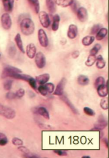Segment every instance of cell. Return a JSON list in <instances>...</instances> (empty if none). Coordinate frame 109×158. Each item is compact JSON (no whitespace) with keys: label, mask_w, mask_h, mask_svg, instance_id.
Listing matches in <instances>:
<instances>
[{"label":"cell","mask_w":109,"mask_h":158,"mask_svg":"<svg viewBox=\"0 0 109 158\" xmlns=\"http://www.w3.org/2000/svg\"><path fill=\"white\" fill-rule=\"evenodd\" d=\"M21 33L26 36H30L33 34L35 31V24L30 18L23 19L20 23Z\"/></svg>","instance_id":"obj_1"},{"label":"cell","mask_w":109,"mask_h":158,"mask_svg":"<svg viewBox=\"0 0 109 158\" xmlns=\"http://www.w3.org/2000/svg\"><path fill=\"white\" fill-rule=\"evenodd\" d=\"M22 73V71L21 69L17 68V67L7 65L4 67L1 75L2 79H4L7 77H10L12 78L14 75L18 73Z\"/></svg>","instance_id":"obj_2"},{"label":"cell","mask_w":109,"mask_h":158,"mask_svg":"<svg viewBox=\"0 0 109 158\" xmlns=\"http://www.w3.org/2000/svg\"><path fill=\"white\" fill-rule=\"evenodd\" d=\"M0 115L7 119H13L16 115V112L13 109L0 103Z\"/></svg>","instance_id":"obj_3"},{"label":"cell","mask_w":109,"mask_h":158,"mask_svg":"<svg viewBox=\"0 0 109 158\" xmlns=\"http://www.w3.org/2000/svg\"><path fill=\"white\" fill-rule=\"evenodd\" d=\"M38 17L42 27L44 28H48L50 24V19L48 14L43 11H40L38 13Z\"/></svg>","instance_id":"obj_4"},{"label":"cell","mask_w":109,"mask_h":158,"mask_svg":"<svg viewBox=\"0 0 109 158\" xmlns=\"http://www.w3.org/2000/svg\"><path fill=\"white\" fill-rule=\"evenodd\" d=\"M1 22L3 29L6 30H8L12 26V20L8 13H4L3 14L1 17Z\"/></svg>","instance_id":"obj_5"},{"label":"cell","mask_w":109,"mask_h":158,"mask_svg":"<svg viewBox=\"0 0 109 158\" xmlns=\"http://www.w3.org/2000/svg\"><path fill=\"white\" fill-rule=\"evenodd\" d=\"M35 62L39 69H42L44 68L46 64V58L42 52H38L36 54Z\"/></svg>","instance_id":"obj_6"},{"label":"cell","mask_w":109,"mask_h":158,"mask_svg":"<svg viewBox=\"0 0 109 158\" xmlns=\"http://www.w3.org/2000/svg\"><path fill=\"white\" fill-rule=\"evenodd\" d=\"M38 38L40 45L43 47H46L48 45V39L46 32L42 29L38 31Z\"/></svg>","instance_id":"obj_7"},{"label":"cell","mask_w":109,"mask_h":158,"mask_svg":"<svg viewBox=\"0 0 109 158\" xmlns=\"http://www.w3.org/2000/svg\"><path fill=\"white\" fill-rule=\"evenodd\" d=\"M107 121L105 119V117L103 115H100L99 117L98 121L95 125L93 129H92L93 131H97V130H103L107 126Z\"/></svg>","instance_id":"obj_8"},{"label":"cell","mask_w":109,"mask_h":158,"mask_svg":"<svg viewBox=\"0 0 109 158\" xmlns=\"http://www.w3.org/2000/svg\"><path fill=\"white\" fill-rule=\"evenodd\" d=\"M66 82H67L66 79L64 77L62 78L58 84H57V87L56 88V89L54 90L53 94L56 96H62L63 94L64 89Z\"/></svg>","instance_id":"obj_9"},{"label":"cell","mask_w":109,"mask_h":158,"mask_svg":"<svg viewBox=\"0 0 109 158\" xmlns=\"http://www.w3.org/2000/svg\"><path fill=\"white\" fill-rule=\"evenodd\" d=\"M77 17L81 22H85L88 17L87 10L84 7H81L77 10Z\"/></svg>","instance_id":"obj_10"},{"label":"cell","mask_w":109,"mask_h":158,"mask_svg":"<svg viewBox=\"0 0 109 158\" xmlns=\"http://www.w3.org/2000/svg\"><path fill=\"white\" fill-rule=\"evenodd\" d=\"M78 27L74 24L70 25L67 31V37L70 39H74L78 35Z\"/></svg>","instance_id":"obj_11"},{"label":"cell","mask_w":109,"mask_h":158,"mask_svg":"<svg viewBox=\"0 0 109 158\" xmlns=\"http://www.w3.org/2000/svg\"><path fill=\"white\" fill-rule=\"evenodd\" d=\"M97 89L99 96L102 98L106 97L108 94V80H107L106 84L99 85Z\"/></svg>","instance_id":"obj_12"},{"label":"cell","mask_w":109,"mask_h":158,"mask_svg":"<svg viewBox=\"0 0 109 158\" xmlns=\"http://www.w3.org/2000/svg\"><path fill=\"white\" fill-rule=\"evenodd\" d=\"M36 47L33 43H30L28 45L26 48V54L28 58H33L36 54Z\"/></svg>","instance_id":"obj_13"},{"label":"cell","mask_w":109,"mask_h":158,"mask_svg":"<svg viewBox=\"0 0 109 158\" xmlns=\"http://www.w3.org/2000/svg\"><path fill=\"white\" fill-rule=\"evenodd\" d=\"M50 76L48 73H44L36 77V82L40 85L44 84L50 80Z\"/></svg>","instance_id":"obj_14"},{"label":"cell","mask_w":109,"mask_h":158,"mask_svg":"<svg viewBox=\"0 0 109 158\" xmlns=\"http://www.w3.org/2000/svg\"><path fill=\"white\" fill-rule=\"evenodd\" d=\"M3 5L5 11L7 12H10L12 11L14 0H2Z\"/></svg>","instance_id":"obj_15"},{"label":"cell","mask_w":109,"mask_h":158,"mask_svg":"<svg viewBox=\"0 0 109 158\" xmlns=\"http://www.w3.org/2000/svg\"><path fill=\"white\" fill-rule=\"evenodd\" d=\"M47 8L50 14L54 13L56 11V0H46Z\"/></svg>","instance_id":"obj_16"},{"label":"cell","mask_w":109,"mask_h":158,"mask_svg":"<svg viewBox=\"0 0 109 158\" xmlns=\"http://www.w3.org/2000/svg\"><path fill=\"white\" fill-rule=\"evenodd\" d=\"M15 41L16 43L17 46L19 50L23 54H25V49L23 48V43L21 39V36L19 33L17 34L14 38Z\"/></svg>","instance_id":"obj_17"},{"label":"cell","mask_w":109,"mask_h":158,"mask_svg":"<svg viewBox=\"0 0 109 158\" xmlns=\"http://www.w3.org/2000/svg\"><path fill=\"white\" fill-rule=\"evenodd\" d=\"M62 97H61V99H62V100L63 101V102L65 103V104L67 105V106L69 107V108H70L71 109L73 112L77 115V114H79V111L78 110L75 108V107L74 106V105L71 103V102L69 101V99L67 98L66 96H64V95H62Z\"/></svg>","instance_id":"obj_18"},{"label":"cell","mask_w":109,"mask_h":158,"mask_svg":"<svg viewBox=\"0 0 109 158\" xmlns=\"http://www.w3.org/2000/svg\"><path fill=\"white\" fill-rule=\"evenodd\" d=\"M108 29L105 27H101L96 34V39L98 41H101L105 38L108 34Z\"/></svg>","instance_id":"obj_19"},{"label":"cell","mask_w":109,"mask_h":158,"mask_svg":"<svg viewBox=\"0 0 109 158\" xmlns=\"http://www.w3.org/2000/svg\"><path fill=\"white\" fill-rule=\"evenodd\" d=\"M60 21V17L59 15H54L53 17V22L52 25V29L53 31H57L58 30Z\"/></svg>","instance_id":"obj_20"},{"label":"cell","mask_w":109,"mask_h":158,"mask_svg":"<svg viewBox=\"0 0 109 158\" xmlns=\"http://www.w3.org/2000/svg\"><path fill=\"white\" fill-rule=\"evenodd\" d=\"M95 37L93 36H86L84 37L82 40L83 45L85 46H88L94 42Z\"/></svg>","instance_id":"obj_21"},{"label":"cell","mask_w":109,"mask_h":158,"mask_svg":"<svg viewBox=\"0 0 109 158\" xmlns=\"http://www.w3.org/2000/svg\"><path fill=\"white\" fill-rule=\"evenodd\" d=\"M30 5L33 8L36 14H38L40 11V4L39 0H28Z\"/></svg>","instance_id":"obj_22"},{"label":"cell","mask_w":109,"mask_h":158,"mask_svg":"<svg viewBox=\"0 0 109 158\" xmlns=\"http://www.w3.org/2000/svg\"><path fill=\"white\" fill-rule=\"evenodd\" d=\"M74 0H56V5L62 7H67L71 6Z\"/></svg>","instance_id":"obj_23"},{"label":"cell","mask_w":109,"mask_h":158,"mask_svg":"<svg viewBox=\"0 0 109 158\" xmlns=\"http://www.w3.org/2000/svg\"><path fill=\"white\" fill-rule=\"evenodd\" d=\"M37 112L39 115L43 117L44 119L46 120L50 119V115H49L48 111L44 107H39L37 109Z\"/></svg>","instance_id":"obj_24"},{"label":"cell","mask_w":109,"mask_h":158,"mask_svg":"<svg viewBox=\"0 0 109 158\" xmlns=\"http://www.w3.org/2000/svg\"><path fill=\"white\" fill-rule=\"evenodd\" d=\"M97 67L99 69H101L103 68L106 66V63L103 58V56L101 55H99L97 58Z\"/></svg>","instance_id":"obj_25"},{"label":"cell","mask_w":109,"mask_h":158,"mask_svg":"<svg viewBox=\"0 0 109 158\" xmlns=\"http://www.w3.org/2000/svg\"><path fill=\"white\" fill-rule=\"evenodd\" d=\"M78 82L81 85H87L89 82V79L86 75H81L78 77Z\"/></svg>","instance_id":"obj_26"},{"label":"cell","mask_w":109,"mask_h":158,"mask_svg":"<svg viewBox=\"0 0 109 158\" xmlns=\"http://www.w3.org/2000/svg\"><path fill=\"white\" fill-rule=\"evenodd\" d=\"M97 60V57L95 55H91L90 54L88 56L87 60H86L85 62V65L87 66L91 67L93 66Z\"/></svg>","instance_id":"obj_27"},{"label":"cell","mask_w":109,"mask_h":158,"mask_svg":"<svg viewBox=\"0 0 109 158\" xmlns=\"http://www.w3.org/2000/svg\"><path fill=\"white\" fill-rule=\"evenodd\" d=\"M16 52H17L16 48L15 47L14 44L11 43L9 45L8 49V54L9 56L13 58L16 54Z\"/></svg>","instance_id":"obj_28"},{"label":"cell","mask_w":109,"mask_h":158,"mask_svg":"<svg viewBox=\"0 0 109 158\" xmlns=\"http://www.w3.org/2000/svg\"><path fill=\"white\" fill-rule=\"evenodd\" d=\"M30 75H26V74H23L21 73H18L13 76L12 78L14 79H19V80H23L24 81H28L29 79L30 78Z\"/></svg>","instance_id":"obj_29"},{"label":"cell","mask_w":109,"mask_h":158,"mask_svg":"<svg viewBox=\"0 0 109 158\" xmlns=\"http://www.w3.org/2000/svg\"><path fill=\"white\" fill-rule=\"evenodd\" d=\"M101 46L100 44H96L95 46L93 47V48L90 50V54L96 56L101 49Z\"/></svg>","instance_id":"obj_30"},{"label":"cell","mask_w":109,"mask_h":158,"mask_svg":"<svg viewBox=\"0 0 109 158\" xmlns=\"http://www.w3.org/2000/svg\"><path fill=\"white\" fill-rule=\"evenodd\" d=\"M105 80L103 77L102 76H99L98 77L95 81V87L97 89L99 85H102L105 84Z\"/></svg>","instance_id":"obj_31"},{"label":"cell","mask_w":109,"mask_h":158,"mask_svg":"<svg viewBox=\"0 0 109 158\" xmlns=\"http://www.w3.org/2000/svg\"><path fill=\"white\" fill-rule=\"evenodd\" d=\"M101 27H102V25H101V24H99H99H95L91 28V31H90L91 34H92V35L96 34L98 32L99 30L101 29Z\"/></svg>","instance_id":"obj_32"},{"label":"cell","mask_w":109,"mask_h":158,"mask_svg":"<svg viewBox=\"0 0 109 158\" xmlns=\"http://www.w3.org/2000/svg\"><path fill=\"white\" fill-rule=\"evenodd\" d=\"M13 81L10 79H8L5 81L4 83V88L6 91H9L11 89L12 86Z\"/></svg>","instance_id":"obj_33"},{"label":"cell","mask_w":109,"mask_h":158,"mask_svg":"<svg viewBox=\"0 0 109 158\" xmlns=\"http://www.w3.org/2000/svg\"><path fill=\"white\" fill-rule=\"evenodd\" d=\"M100 105H101V108L103 109V110H107L108 109V98H103V99L101 100Z\"/></svg>","instance_id":"obj_34"},{"label":"cell","mask_w":109,"mask_h":158,"mask_svg":"<svg viewBox=\"0 0 109 158\" xmlns=\"http://www.w3.org/2000/svg\"><path fill=\"white\" fill-rule=\"evenodd\" d=\"M46 87L48 93L49 94H52L54 91V84L52 83H48L44 85Z\"/></svg>","instance_id":"obj_35"},{"label":"cell","mask_w":109,"mask_h":158,"mask_svg":"<svg viewBox=\"0 0 109 158\" xmlns=\"http://www.w3.org/2000/svg\"><path fill=\"white\" fill-rule=\"evenodd\" d=\"M12 143L15 146H21L23 144V142L19 138L14 137L12 140Z\"/></svg>","instance_id":"obj_36"},{"label":"cell","mask_w":109,"mask_h":158,"mask_svg":"<svg viewBox=\"0 0 109 158\" xmlns=\"http://www.w3.org/2000/svg\"><path fill=\"white\" fill-rule=\"evenodd\" d=\"M38 92L40 93L41 95H42L43 96H46L48 94V91L46 89V87L44 85H41L38 87Z\"/></svg>","instance_id":"obj_37"},{"label":"cell","mask_w":109,"mask_h":158,"mask_svg":"<svg viewBox=\"0 0 109 158\" xmlns=\"http://www.w3.org/2000/svg\"><path fill=\"white\" fill-rule=\"evenodd\" d=\"M28 82L29 83L30 85L32 88H33L34 89H37V82L36 79H34L33 77H31Z\"/></svg>","instance_id":"obj_38"},{"label":"cell","mask_w":109,"mask_h":158,"mask_svg":"<svg viewBox=\"0 0 109 158\" xmlns=\"http://www.w3.org/2000/svg\"><path fill=\"white\" fill-rule=\"evenodd\" d=\"M84 111L85 113H86V115H88L89 116H95V113L92 109L87 107H84Z\"/></svg>","instance_id":"obj_39"},{"label":"cell","mask_w":109,"mask_h":158,"mask_svg":"<svg viewBox=\"0 0 109 158\" xmlns=\"http://www.w3.org/2000/svg\"><path fill=\"white\" fill-rule=\"evenodd\" d=\"M25 90L23 89H18L17 91V92H16V96L17 98H21L25 95Z\"/></svg>","instance_id":"obj_40"},{"label":"cell","mask_w":109,"mask_h":158,"mask_svg":"<svg viewBox=\"0 0 109 158\" xmlns=\"http://www.w3.org/2000/svg\"><path fill=\"white\" fill-rule=\"evenodd\" d=\"M6 97L7 99H9V100H12V99L17 98V96H16L15 93H14L13 92H9L7 93Z\"/></svg>","instance_id":"obj_41"},{"label":"cell","mask_w":109,"mask_h":158,"mask_svg":"<svg viewBox=\"0 0 109 158\" xmlns=\"http://www.w3.org/2000/svg\"><path fill=\"white\" fill-rule=\"evenodd\" d=\"M18 150H19L20 152H22L23 154H28L30 153L29 150L25 146H19L18 148Z\"/></svg>","instance_id":"obj_42"},{"label":"cell","mask_w":109,"mask_h":158,"mask_svg":"<svg viewBox=\"0 0 109 158\" xmlns=\"http://www.w3.org/2000/svg\"><path fill=\"white\" fill-rule=\"evenodd\" d=\"M54 153L57 154L58 155H59V156H67V153L65 151H64L63 150H54Z\"/></svg>","instance_id":"obj_43"},{"label":"cell","mask_w":109,"mask_h":158,"mask_svg":"<svg viewBox=\"0 0 109 158\" xmlns=\"http://www.w3.org/2000/svg\"><path fill=\"white\" fill-rule=\"evenodd\" d=\"M23 157L25 158H39L40 157L36 155L35 154H32L30 153H28V154H23Z\"/></svg>","instance_id":"obj_44"},{"label":"cell","mask_w":109,"mask_h":158,"mask_svg":"<svg viewBox=\"0 0 109 158\" xmlns=\"http://www.w3.org/2000/svg\"><path fill=\"white\" fill-rule=\"evenodd\" d=\"M8 139H7L6 136L5 137L1 139H0V146H5L8 143Z\"/></svg>","instance_id":"obj_45"},{"label":"cell","mask_w":109,"mask_h":158,"mask_svg":"<svg viewBox=\"0 0 109 158\" xmlns=\"http://www.w3.org/2000/svg\"><path fill=\"white\" fill-rule=\"evenodd\" d=\"M72 58H77L80 56V52L78 50H76L73 52V53L71 54Z\"/></svg>","instance_id":"obj_46"},{"label":"cell","mask_w":109,"mask_h":158,"mask_svg":"<svg viewBox=\"0 0 109 158\" xmlns=\"http://www.w3.org/2000/svg\"><path fill=\"white\" fill-rule=\"evenodd\" d=\"M103 142H105V144H106V146H107V148H108V139L106 138H105L103 140Z\"/></svg>","instance_id":"obj_47"},{"label":"cell","mask_w":109,"mask_h":158,"mask_svg":"<svg viewBox=\"0 0 109 158\" xmlns=\"http://www.w3.org/2000/svg\"><path fill=\"white\" fill-rule=\"evenodd\" d=\"M6 137V135H5L4 134L2 133H0V139H1L3 138Z\"/></svg>","instance_id":"obj_48"},{"label":"cell","mask_w":109,"mask_h":158,"mask_svg":"<svg viewBox=\"0 0 109 158\" xmlns=\"http://www.w3.org/2000/svg\"><path fill=\"white\" fill-rule=\"evenodd\" d=\"M83 158H90V156H83Z\"/></svg>","instance_id":"obj_49"},{"label":"cell","mask_w":109,"mask_h":158,"mask_svg":"<svg viewBox=\"0 0 109 158\" xmlns=\"http://www.w3.org/2000/svg\"><path fill=\"white\" fill-rule=\"evenodd\" d=\"M0 57H1V54H0Z\"/></svg>","instance_id":"obj_50"},{"label":"cell","mask_w":109,"mask_h":158,"mask_svg":"<svg viewBox=\"0 0 109 158\" xmlns=\"http://www.w3.org/2000/svg\"><path fill=\"white\" fill-rule=\"evenodd\" d=\"M17 1H18V0H17Z\"/></svg>","instance_id":"obj_51"}]
</instances>
